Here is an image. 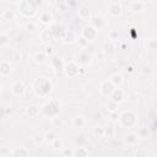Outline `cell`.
I'll return each mask as SVG.
<instances>
[{"instance_id":"6da1fadb","label":"cell","mask_w":157,"mask_h":157,"mask_svg":"<svg viewBox=\"0 0 157 157\" xmlns=\"http://www.w3.org/2000/svg\"><path fill=\"white\" fill-rule=\"evenodd\" d=\"M11 91H12V93L16 95V96H25L26 87H25V85L22 84V82L17 81V82H15V84L11 85Z\"/></svg>"},{"instance_id":"7a4b0ae2","label":"cell","mask_w":157,"mask_h":157,"mask_svg":"<svg viewBox=\"0 0 157 157\" xmlns=\"http://www.w3.org/2000/svg\"><path fill=\"white\" fill-rule=\"evenodd\" d=\"M108 12H109L111 15H113V16L120 15V12H121V6H120V4L117 3V1L109 3V5H108Z\"/></svg>"},{"instance_id":"3957f363","label":"cell","mask_w":157,"mask_h":157,"mask_svg":"<svg viewBox=\"0 0 157 157\" xmlns=\"http://www.w3.org/2000/svg\"><path fill=\"white\" fill-rule=\"evenodd\" d=\"M77 15L78 17H80L81 20H90V17H91V12H90V9L89 7H86V6H81V7H78V10H77Z\"/></svg>"},{"instance_id":"277c9868","label":"cell","mask_w":157,"mask_h":157,"mask_svg":"<svg viewBox=\"0 0 157 157\" xmlns=\"http://www.w3.org/2000/svg\"><path fill=\"white\" fill-rule=\"evenodd\" d=\"M101 91H102V93L106 95V96L112 95L113 91H114V86H113V84H111V82L104 81L103 84L101 85Z\"/></svg>"},{"instance_id":"5b68a950","label":"cell","mask_w":157,"mask_h":157,"mask_svg":"<svg viewBox=\"0 0 157 157\" xmlns=\"http://www.w3.org/2000/svg\"><path fill=\"white\" fill-rule=\"evenodd\" d=\"M39 20H41L42 23H49L50 21H52V15H50V12L43 11L42 14L39 15Z\"/></svg>"},{"instance_id":"8992f818","label":"cell","mask_w":157,"mask_h":157,"mask_svg":"<svg viewBox=\"0 0 157 157\" xmlns=\"http://www.w3.org/2000/svg\"><path fill=\"white\" fill-rule=\"evenodd\" d=\"M85 123H86V120H85V118L82 115H77V117L74 118V125H75V126L81 128L82 125H85Z\"/></svg>"},{"instance_id":"52a82bcc","label":"cell","mask_w":157,"mask_h":157,"mask_svg":"<svg viewBox=\"0 0 157 157\" xmlns=\"http://www.w3.org/2000/svg\"><path fill=\"white\" fill-rule=\"evenodd\" d=\"M1 16H3V19L4 20H6V21H12L14 20V17H15V14L12 11H10V10H5L1 14Z\"/></svg>"},{"instance_id":"ba28073f","label":"cell","mask_w":157,"mask_h":157,"mask_svg":"<svg viewBox=\"0 0 157 157\" xmlns=\"http://www.w3.org/2000/svg\"><path fill=\"white\" fill-rule=\"evenodd\" d=\"M74 156L75 157H87V151L84 147H78V149L75 150V152H74Z\"/></svg>"},{"instance_id":"9c48e42d","label":"cell","mask_w":157,"mask_h":157,"mask_svg":"<svg viewBox=\"0 0 157 157\" xmlns=\"http://www.w3.org/2000/svg\"><path fill=\"white\" fill-rule=\"evenodd\" d=\"M121 75L119 74H114V75H112V80H111V84H114V85H120L121 84Z\"/></svg>"},{"instance_id":"30bf717a","label":"cell","mask_w":157,"mask_h":157,"mask_svg":"<svg viewBox=\"0 0 157 157\" xmlns=\"http://www.w3.org/2000/svg\"><path fill=\"white\" fill-rule=\"evenodd\" d=\"M14 157H27V151L25 149H21L17 151V150H14Z\"/></svg>"},{"instance_id":"8fae6325","label":"cell","mask_w":157,"mask_h":157,"mask_svg":"<svg viewBox=\"0 0 157 157\" xmlns=\"http://www.w3.org/2000/svg\"><path fill=\"white\" fill-rule=\"evenodd\" d=\"M10 71H11V69H10V64H7V66H6V68H4V65H3V64H0V72H1L4 76H6Z\"/></svg>"},{"instance_id":"7c38bea8","label":"cell","mask_w":157,"mask_h":157,"mask_svg":"<svg viewBox=\"0 0 157 157\" xmlns=\"http://www.w3.org/2000/svg\"><path fill=\"white\" fill-rule=\"evenodd\" d=\"M93 134L98 135V136H103V135H104V128H102V126H95Z\"/></svg>"},{"instance_id":"4fadbf2b","label":"cell","mask_w":157,"mask_h":157,"mask_svg":"<svg viewBox=\"0 0 157 157\" xmlns=\"http://www.w3.org/2000/svg\"><path fill=\"white\" fill-rule=\"evenodd\" d=\"M104 134L108 135V138H113L114 136V129L112 126H108L107 129H104Z\"/></svg>"},{"instance_id":"5bb4252c","label":"cell","mask_w":157,"mask_h":157,"mask_svg":"<svg viewBox=\"0 0 157 157\" xmlns=\"http://www.w3.org/2000/svg\"><path fill=\"white\" fill-rule=\"evenodd\" d=\"M10 150L6 149V147H0V157H5L10 155Z\"/></svg>"},{"instance_id":"9a60e30c","label":"cell","mask_w":157,"mask_h":157,"mask_svg":"<svg viewBox=\"0 0 157 157\" xmlns=\"http://www.w3.org/2000/svg\"><path fill=\"white\" fill-rule=\"evenodd\" d=\"M46 140L47 141H49V142H53V141H55L56 140V138H55V135L53 134V133H48V134H46Z\"/></svg>"},{"instance_id":"2e32d148","label":"cell","mask_w":157,"mask_h":157,"mask_svg":"<svg viewBox=\"0 0 157 157\" xmlns=\"http://www.w3.org/2000/svg\"><path fill=\"white\" fill-rule=\"evenodd\" d=\"M130 5L133 6V10H140V9L145 5V3H133V4H130Z\"/></svg>"},{"instance_id":"e0dca14e","label":"cell","mask_w":157,"mask_h":157,"mask_svg":"<svg viewBox=\"0 0 157 157\" xmlns=\"http://www.w3.org/2000/svg\"><path fill=\"white\" fill-rule=\"evenodd\" d=\"M36 59H37V62L43 63V62H44V54H43V53H41V54L37 53L36 54Z\"/></svg>"},{"instance_id":"ac0fdd59","label":"cell","mask_w":157,"mask_h":157,"mask_svg":"<svg viewBox=\"0 0 157 157\" xmlns=\"http://www.w3.org/2000/svg\"><path fill=\"white\" fill-rule=\"evenodd\" d=\"M30 112H32V114H31V115L34 117V115L37 114V112H38L37 107H30V108H28V113H30Z\"/></svg>"},{"instance_id":"d6986e66","label":"cell","mask_w":157,"mask_h":157,"mask_svg":"<svg viewBox=\"0 0 157 157\" xmlns=\"http://www.w3.org/2000/svg\"><path fill=\"white\" fill-rule=\"evenodd\" d=\"M63 154H64L65 156H69V157H70V156L72 155V151L69 150V149H63Z\"/></svg>"},{"instance_id":"ffe728a7","label":"cell","mask_w":157,"mask_h":157,"mask_svg":"<svg viewBox=\"0 0 157 157\" xmlns=\"http://www.w3.org/2000/svg\"><path fill=\"white\" fill-rule=\"evenodd\" d=\"M26 27H27L28 30H31V31H33V30L36 28V25H34V23H32V22H30V23H27V25H26Z\"/></svg>"},{"instance_id":"44dd1931","label":"cell","mask_w":157,"mask_h":157,"mask_svg":"<svg viewBox=\"0 0 157 157\" xmlns=\"http://www.w3.org/2000/svg\"><path fill=\"white\" fill-rule=\"evenodd\" d=\"M62 125V120L58 119V118H53V125Z\"/></svg>"},{"instance_id":"7402d4cb","label":"cell","mask_w":157,"mask_h":157,"mask_svg":"<svg viewBox=\"0 0 157 157\" xmlns=\"http://www.w3.org/2000/svg\"><path fill=\"white\" fill-rule=\"evenodd\" d=\"M52 52H53V48H52V47H47V48H46V53H47V54H50Z\"/></svg>"}]
</instances>
